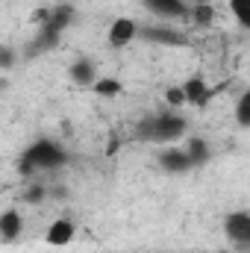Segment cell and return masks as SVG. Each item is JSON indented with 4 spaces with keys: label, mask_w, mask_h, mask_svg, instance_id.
<instances>
[{
    "label": "cell",
    "mask_w": 250,
    "mask_h": 253,
    "mask_svg": "<svg viewBox=\"0 0 250 253\" xmlns=\"http://www.w3.org/2000/svg\"><path fill=\"white\" fill-rule=\"evenodd\" d=\"M183 132H186V121L180 115H156V118H150L138 126V135L147 141H156V144L177 141Z\"/></svg>",
    "instance_id": "obj_1"
},
{
    "label": "cell",
    "mask_w": 250,
    "mask_h": 253,
    "mask_svg": "<svg viewBox=\"0 0 250 253\" xmlns=\"http://www.w3.org/2000/svg\"><path fill=\"white\" fill-rule=\"evenodd\" d=\"M65 162V153L59 144H53V141H39V144H33L30 150H27V156H24V171L30 174V171H36V168H59Z\"/></svg>",
    "instance_id": "obj_2"
},
{
    "label": "cell",
    "mask_w": 250,
    "mask_h": 253,
    "mask_svg": "<svg viewBox=\"0 0 250 253\" xmlns=\"http://www.w3.org/2000/svg\"><path fill=\"white\" fill-rule=\"evenodd\" d=\"M135 36H138V24L132 18H115L112 27H109V44L112 47H124Z\"/></svg>",
    "instance_id": "obj_3"
},
{
    "label": "cell",
    "mask_w": 250,
    "mask_h": 253,
    "mask_svg": "<svg viewBox=\"0 0 250 253\" xmlns=\"http://www.w3.org/2000/svg\"><path fill=\"white\" fill-rule=\"evenodd\" d=\"M227 236H230L239 248H248L250 245V215L248 212L227 215Z\"/></svg>",
    "instance_id": "obj_4"
},
{
    "label": "cell",
    "mask_w": 250,
    "mask_h": 253,
    "mask_svg": "<svg viewBox=\"0 0 250 253\" xmlns=\"http://www.w3.org/2000/svg\"><path fill=\"white\" fill-rule=\"evenodd\" d=\"M44 239H47V245H53V248H65V245H71V239H74V221H68V218L53 221Z\"/></svg>",
    "instance_id": "obj_5"
},
{
    "label": "cell",
    "mask_w": 250,
    "mask_h": 253,
    "mask_svg": "<svg viewBox=\"0 0 250 253\" xmlns=\"http://www.w3.org/2000/svg\"><path fill=\"white\" fill-rule=\"evenodd\" d=\"M159 165H162L165 171H171V174H180V171L191 168V159H188L186 150L168 147V150H162V153H159Z\"/></svg>",
    "instance_id": "obj_6"
},
{
    "label": "cell",
    "mask_w": 250,
    "mask_h": 253,
    "mask_svg": "<svg viewBox=\"0 0 250 253\" xmlns=\"http://www.w3.org/2000/svg\"><path fill=\"white\" fill-rule=\"evenodd\" d=\"M183 94H186V103H194V106H203V103H209V97H212V88L203 83V80H188L186 85H183Z\"/></svg>",
    "instance_id": "obj_7"
},
{
    "label": "cell",
    "mask_w": 250,
    "mask_h": 253,
    "mask_svg": "<svg viewBox=\"0 0 250 253\" xmlns=\"http://www.w3.org/2000/svg\"><path fill=\"white\" fill-rule=\"evenodd\" d=\"M150 12L162 15V18H177L186 15V0H144Z\"/></svg>",
    "instance_id": "obj_8"
},
{
    "label": "cell",
    "mask_w": 250,
    "mask_h": 253,
    "mask_svg": "<svg viewBox=\"0 0 250 253\" xmlns=\"http://www.w3.org/2000/svg\"><path fill=\"white\" fill-rule=\"evenodd\" d=\"M21 227H24V221H21V215H18L15 209L0 215V236H3V239H9V242L18 239V236H21Z\"/></svg>",
    "instance_id": "obj_9"
},
{
    "label": "cell",
    "mask_w": 250,
    "mask_h": 253,
    "mask_svg": "<svg viewBox=\"0 0 250 253\" xmlns=\"http://www.w3.org/2000/svg\"><path fill=\"white\" fill-rule=\"evenodd\" d=\"M71 80L74 83H80V85H91L97 77H94V65L85 62V59H80V62L71 68Z\"/></svg>",
    "instance_id": "obj_10"
},
{
    "label": "cell",
    "mask_w": 250,
    "mask_h": 253,
    "mask_svg": "<svg viewBox=\"0 0 250 253\" xmlns=\"http://www.w3.org/2000/svg\"><path fill=\"white\" fill-rule=\"evenodd\" d=\"M191 18H194V24H203V27H209V24H212V18H215V9H212V3H194V9H191Z\"/></svg>",
    "instance_id": "obj_11"
},
{
    "label": "cell",
    "mask_w": 250,
    "mask_h": 253,
    "mask_svg": "<svg viewBox=\"0 0 250 253\" xmlns=\"http://www.w3.org/2000/svg\"><path fill=\"white\" fill-rule=\"evenodd\" d=\"M230 9H233V15L239 18V24L248 27L250 24V0H230Z\"/></svg>",
    "instance_id": "obj_12"
},
{
    "label": "cell",
    "mask_w": 250,
    "mask_h": 253,
    "mask_svg": "<svg viewBox=\"0 0 250 253\" xmlns=\"http://www.w3.org/2000/svg\"><path fill=\"white\" fill-rule=\"evenodd\" d=\"M91 85H94V91L103 94V97H112V94L121 91V83H118V80H94Z\"/></svg>",
    "instance_id": "obj_13"
},
{
    "label": "cell",
    "mask_w": 250,
    "mask_h": 253,
    "mask_svg": "<svg viewBox=\"0 0 250 253\" xmlns=\"http://www.w3.org/2000/svg\"><path fill=\"white\" fill-rule=\"evenodd\" d=\"M206 150H209V147H206V141H200V138H194V141L188 144V150H186V153H188V159H191V165H194V162H203V159L209 156Z\"/></svg>",
    "instance_id": "obj_14"
},
{
    "label": "cell",
    "mask_w": 250,
    "mask_h": 253,
    "mask_svg": "<svg viewBox=\"0 0 250 253\" xmlns=\"http://www.w3.org/2000/svg\"><path fill=\"white\" fill-rule=\"evenodd\" d=\"M147 39H156V42H171V44H180L183 36L171 33V30H147Z\"/></svg>",
    "instance_id": "obj_15"
},
{
    "label": "cell",
    "mask_w": 250,
    "mask_h": 253,
    "mask_svg": "<svg viewBox=\"0 0 250 253\" xmlns=\"http://www.w3.org/2000/svg\"><path fill=\"white\" fill-rule=\"evenodd\" d=\"M239 124H250V94H242V100H239Z\"/></svg>",
    "instance_id": "obj_16"
},
{
    "label": "cell",
    "mask_w": 250,
    "mask_h": 253,
    "mask_svg": "<svg viewBox=\"0 0 250 253\" xmlns=\"http://www.w3.org/2000/svg\"><path fill=\"white\" fill-rule=\"evenodd\" d=\"M165 97H168V103H171V106H183V103H186V94H183V88H171Z\"/></svg>",
    "instance_id": "obj_17"
},
{
    "label": "cell",
    "mask_w": 250,
    "mask_h": 253,
    "mask_svg": "<svg viewBox=\"0 0 250 253\" xmlns=\"http://www.w3.org/2000/svg\"><path fill=\"white\" fill-rule=\"evenodd\" d=\"M12 62H15V56H12V50H9V47H0V68H9Z\"/></svg>",
    "instance_id": "obj_18"
},
{
    "label": "cell",
    "mask_w": 250,
    "mask_h": 253,
    "mask_svg": "<svg viewBox=\"0 0 250 253\" xmlns=\"http://www.w3.org/2000/svg\"><path fill=\"white\" fill-rule=\"evenodd\" d=\"M203 253H227V251H203Z\"/></svg>",
    "instance_id": "obj_19"
},
{
    "label": "cell",
    "mask_w": 250,
    "mask_h": 253,
    "mask_svg": "<svg viewBox=\"0 0 250 253\" xmlns=\"http://www.w3.org/2000/svg\"><path fill=\"white\" fill-rule=\"evenodd\" d=\"M194 3H209V0H194Z\"/></svg>",
    "instance_id": "obj_20"
}]
</instances>
